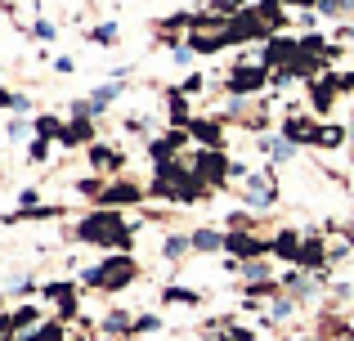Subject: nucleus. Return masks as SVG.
Instances as JSON below:
<instances>
[{"mask_svg":"<svg viewBox=\"0 0 354 341\" xmlns=\"http://www.w3.org/2000/svg\"><path fill=\"white\" fill-rule=\"evenodd\" d=\"M234 341H251V333H234Z\"/></svg>","mask_w":354,"mask_h":341,"instance_id":"nucleus-24","label":"nucleus"},{"mask_svg":"<svg viewBox=\"0 0 354 341\" xmlns=\"http://www.w3.org/2000/svg\"><path fill=\"white\" fill-rule=\"evenodd\" d=\"M292 315V301H274V319H287Z\"/></svg>","mask_w":354,"mask_h":341,"instance_id":"nucleus-22","label":"nucleus"},{"mask_svg":"<svg viewBox=\"0 0 354 341\" xmlns=\"http://www.w3.org/2000/svg\"><path fill=\"white\" fill-rule=\"evenodd\" d=\"M162 328V319L157 315H144V319H135V333H157Z\"/></svg>","mask_w":354,"mask_h":341,"instance_id":"nucleus-18","label":"nucleus"},{"mask_svg":"<svg viewBox=\"0 0 354 341\" xmlns=\"http://www.w3.org/2000/svg\"><path fill=\"white\" fill-rule=\"evenodd\" d=\"M328 261V247L319 243V238H310V243L301 247V265H323Z\"/></svg>","mask_w":354,"mask_h":341,"instance_id":"nucleus-7","label":"nucleus"},{"mask_svg":"<svg viewBox=\"0 0 354 341\" xmlns=\"http://www.w3.org/2000/svg\"><path fill=\"white\" fill-rule=\"evenodd\" d=\"M247 202H251V207H269V202H274V189H269V180H265V175H251Z\"/></svg>","mask_w":354,"mask_h":341,"instance_id":"nucleus-5","label":"nucleus"},{"mask_svg":"<svg viewBox=\"0 0 354 341\" xmlns=\"http://www.w3.org/2000/svg\"><path fill=\"white\" fill-rule=\"evenodd\" d=\"M189 131L198 135V140H207V144H220V126H211V122H193Z\"/></svg>","mask_w":354,"mask_h":341,"instance_id":"nucleus-12","label":"nucleus"},{"mask_svg":"<svg viewBox=\"0 0 354 341\" xmlns=\"http://www.w3.org/2000/svg\"><path fill=\"white\" fill-rule=\"evenodd\" d=\"M189 247H193V238H180V234L166 238V256H171V261H180V256L189 252Z\"/></svg>","mask_w":354,"mask_h":341,"instance_id":"nucleus-13","label":"nucleus"},{"mask_svg":"<svg viewBox=\"0 0 354 341\" xmlns=\"http://www.w3.org/2000/svg\"><path fill=\"white\" fill-rule=\"evenodd\" d=\"M220 243H225V238H220L216 229H202V234H193V247H202V252H220Z\"/></svg>","mask_w":354,"mask_h":341,"instance_id":"nucleus-11","label":"nucleus"},{"mask_svg":"<svg viewBox=\"0 0 354 341\" xmlns=\"http://www.w3.org/2000/svg\"><path fill=\"white\" fill-rule=\"evenodd\" d=\"M332 95H337V81H314V108H319V113H328Z\"/></svg>","mask_w":354,"mask_h":341,"instance_id":"nucleus-8","label":"nucleus"},{"mask_svg":"<svg viewBox=\"0 0 354 341\" xmlns=\"http://www.w3.org/2000/svg\"><path fill=\"white\" fill-rule=\"evenodd\" d=\"M274 252H278V256H287V261H301V243H296V234H278Z\"/></svg>","mask_w":354,"mask_h":341,"instance_id":"nucleus-9","label":"nucleus"},{"mask_svg":"<svg viewBox=\"0 0 354 341\" xmlns=\"http://www.w3.org/2000/svg\"><path fill=\"white\" fill-rule=\"evenodd\" d=\"M260 86H265V72H260V68H238L234 77H229V90H234L238 99L251 95V90H260Z\"/></svg>","mask_w":354,"mask_h":341,"instance_id":"nucleus-3","label":"nucleus"},{"mask_svg":"<svg viewBox=\"0 0 354 341\" xmlns=\"http://www.w3.org/2000/svg\"><path fill=\"white\" fill-rule=\"evenodd\" d=\"M86 279H90V283H104V288H126V283L135 279V265H130L126 256H113L108 265H99V270H90Z\"/></svg>","mask_w":354,"mask_h":341,"instance_id":"nucleus-2","label":"nucleus"},{"mask_svg":"<svg viewBox=\"0 0 354 341\" xmlns=\"http://www.w3.org/2000/svg\"><path fill=\"white\" fill-rule=\"evenodd\" d=\"M90 158H95V167H117V153H108V149H95Z\"/></svg>","mask_w":354,"mask_h":341,"instance_id":"nucleus-20","label":"nucleus"},{"mask_svg":"<svg viewBox=\"0 0 354 341\" xmlns=\"http://www.w3.org/2000/svg\"><path fill=\"white\" fill-rule=\"evenodd\" d=\"M225 247H229V252H238V256H260V252H265V247H260L256 238H247V234H229Z\"/></svg>","mask_w":354,"mask_h":341,"instance_id":"nucleus-6","label":"nucleus"},{"mask_svg":"<svg viewBox=\"0 0 354 341\" xmlns=\"http://www.w3.org/2000/svg\"><path fill=\"white\" fill-rule=\"evenodd\" d=\"M126 324H130V319H126V315H121V310H113V315H108V319H104V328H108V333H130V328H126Z\"/></svg>","mask_w":354,"mask_h":341,"instance_id":"nucleus-16","label":"nucleus"},{"mask_svg":"<svg viewBox=\"0 0 354 341\" xmlns=\"http://www.w3.org/2000/svg\"><path fill=\"white\" fill-rule=\"evenodd\" d=\"M166 301H175V306H180V301H184V306H198V292H189V288H171V292H166Z\"/></svg>","mask_w":354,"mask_h":341,"instance_id":"nucleus-15","label":"nucleus"},{"mask_svg":"<svg viewBox=\"0 0 354 341\" xmlns=\"http://www.w3.org/2000/svg\"><path fill=\"white\" fill-rule=\"evenodd\" d=\"M45 153H50V144H45V140H36V144H32V162H41Z\"/></svg>","mask_w":354,"mask_h":341,"instance_id":"nucleus-23","label":"nucleus"},{"mask_svg":"<svg viewBox=\"0 0 354 341\" xmlns=\"http://www.w3.org/2000/svg\"><path fill=\"white\" fill-rule=\"evenodd\" d=\"M341 140H346V135H341L337 126H323V131H319V140H314V144H323V149H328V144H341Z\"/></svg>","mask_w":354,"mask_h":341,"instance_id":"nucleus-17","label":"nucleus"},{"mask_svg":"<svg viewBox=\"0 0 354 341\" xmlns=\"http://www.w3.org/2000/svg\"><path fill=\"white\" fill-rule=\"evenodd\" d=\"M198 175H202L207 184H220V175H225V158H220L216 149H207V153L198 158Z\"/></svg>","mask_w":354,"mask_h":341,"instance_id":"nucleus-4","label":"nucleus"},{"mask_svg":"<svg viewBox=\"0 0 354 341\" xmlns=\"http://www.w3.org/2000/svg\"><path fill=\"white\" fill-rule=\"evenodd\" d=\"M32 319H36V310H32V306H23V310H18V315H14V328H27V324H32Z\"/></svg>","mask_w":354,"mask_h":341,"instance_id":"nucleus-21","label":"nucleus"},{"mask_svg":"<svg viewBox=\"0 0 354 341\" xmlns=\"http://www.w3.org/2000/svg\"><path fill=\"white\" fill-rule=\"evenodd\" d=\"M77 238H81V243L126 247V243H130V225L117 216V211H99V216H90V220H86V225H77Z\"/></svg>","mask_w":354,"mask_h":341,"instance_id":"nucleus-1","label":"nucleus"},{"mask_svg":"<svg viewBox=\"0 0 354 341\" xmlns=\"http://www.w3.org/2000/svg\"><path fill=\"white\" fill-rule=\"evenodd\" d=\"M139 189L135 184H117V189H104V202H135Z\"/></svg>","mask_w":354,"mask_h":341,"instance_id":"nucleus-10","label":"nucleus"},{"mask_svg":"<svg viewBox=\"0 0 354 341\" xmlns=\"http://www.w3.org/2000/svg\"><path fill=\"white\" fill-rule=\"evenodd\" d=\"M90 41H95V45H113V41H117V23L95 27V32H90Z\"/></svg>","mask_w":354,"mask_h":341,"instance_id":"nucleus-14","label":"nucleus"},{"mask_svg":"<svg viewBox=\"0 0 354 341\" xmlns=\"http://www.w3.org/2000/svg\"><path fill=\"white\" fill-rule=\"evenodd\" d=\"M171 117H175V122H189V108H184L180 95H171Z\"/></svg>","mask_w":354,"mask_h":341,"instance_id":"nucleus-19","label":"nucleus"}]
</instances>
